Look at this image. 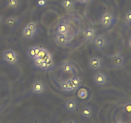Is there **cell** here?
<instances>
[{
    "label": "cell",
    "mask_w": 131,
    "mask_h": 123,
    "mask_svg": "<svg viewBox=\"0 0 131 123\" xmlns=\"http://www.w3.org/2000/svg\"><path fill=\"white\" fill-rule=\"evenodd\" d=\"M3 58L6 64L11 65H17L19 61V55L12 49H6L2 54Z\"/></svg>",
    "instance_id": "cell-1"
},
{
    "label": "cell",
    "mask_w": 131,
    "mask_h": 123,
    "mask_svg": "<svg viewBox=\"0 0 131 123\" xmlns=\"http://www.w3.org/2000/svg\"><path fill=\"white\" fill-rule=\"evenodd\" d=\"M115 21V17L113 14L110 12H105L101 16L100 19V24L104 29L110 28Z\"/></svg>",
    "instance_id": "cell-2"
},
{
    "label": "cell",
    "mask_w": 131,
    "mask_h": 123,
    "mask_svg": "<svg viewBox=\"0 0 131 123\" xmlns=\"http://www.w3.org/2000/svg\"><path fill=\"white\" fill-rule=\"evenodd\" d=\"M93 46L98 51H103L107 45V40L102 35H99L93 40Z\"/></svg>",
    "instance_id": "cell-3"
},
{
    "label": "cell",
    "mask_w": 131,
    "mask_h": 123,
    "mask_svg": "<svg viewBox=\"0 0 131 123\" xmlns=\"http://www.w3.org/2000/svg\"><path fill=\"white\" fill-rule=\"evenodd\" d=\"M88 66L92 70L95 71V70H100L103 67V61L101 58L98 56H92L88 60Z\"/></svg>",
    "instance_id": "cell-4"
},
{
    "label": "cell",
    "mask_w": 131,
    "mask_h": 123,
    "mask_svg": "<svg viewBox=\"0 0 131 123\" xmlns=\"http://www.w3.org/2000/svg\"><path fill=\"white\" fill-rule=\"evenodd\" d=\"M46 91V85L41 80L35 81L31 87V92L35 95L40 96L44 94Z\"/></svg>",
    "instance_id": "cell-5"
},
{
    "label": "cell",
    "mask_w": 131,
    "mask_h": 123,
    "mask_svg": "<svg viewBox=\"0 0 131 123\" xmlns=\"http://www.w3.org/2000/svg\"><path fill=\"white\" fill-rule=\"evenodd\" d=\"M93 81L96 85L99 87H102L108 83L109 79L105 73L102 72H98L93 76Z\"/></svg>",
    "instance_id": "cell-6"
},
{
    "label": "cell",
    "mask_w": 131,
    "mask_h": 123,
    "mask_svg": "<svg viewBox=\"0 0 131 123\" xmlns=\"http://www.w3.org/2000/svg\"><path fill=\"white\" fill-rule=\"evenodd\" d=\"M111 64L116 69L124 67L125 64V60L121 53H118L111 56Z\"/></svg>",
    "instance_id": "cell-7"
},
{
    "label": "cell",
    "mask_w": 131,
    "mask_h": 123,
    "mask_svg": "<svg viewBox=\"0 0 131 123\" xmlns=\"http://www.w3.org/2000/svg\"><path fill=\"white\" fill-rule=\"evenodd\" d=\"M5 25L12 30H16L20 24V20L15 17H8L4 20Z\"/></svg>",
    "instance_id": "cell-8"
},
{
    "label": "cell",
    "mask_w": 131,
    "mask_h": 123,
    "mask_svg": "<svg viewBox=\"0 0 131 123\" xmlns=\"http://www.w3.org/2000/svg\"><path fill=\"white\" fill-rule=\"evenodd\" d=\"M60 85L61 89L63 92H66V93L74 92V91L78 89L76 88V87L73 84L72 82L70 81V79H64V80L60 81Z\"/></svg>",
    "instance_id": "cell-9"
},
{
    "label": "cell",
    "mask_w": 131,
    "mask_h": 123,
    "mask_svg": "<svg viewBox=\"0 0 131 123\" xmlns=\"http://www.w3.org/2000/svg\"><path fill=\"white\" fill-rule=\"evenodd\" d=\"M70 38L69 37L57 33L55 37V43L58 47L61 48H65L69 46L70 43Z\"/></svg>",
    "instance_id": "cell-10"
},
{
    "label": "cell",
    "mask_w": 131,
    "mask_h": 123,
    "mask_svg": "<svg viewBox=\"0 0 131 123\" xmlns=\"http://www.w3.org/2000/svg\"><path fill=\"white\" fill-rule=\"evenodd\" d=\"M61 70L65 74H78V70L75 65L70 61H65L61 65Z\"/></svg>",
    "instance_id": "cell-11"
},
{
    "label": "cell",
    "mask_w": 131,
    "mask_h": 123,
    "mask_svg": "<svg viewBox=\"0 0 131 123\" xmlns=\"http://www.w3.org/2000/svg\"><path fill=\"white\" fill-rule=\"evenodd\" d=\"M96 29L90 27V28H86L83 31V37H84V40L86 42H90L93 41L95 37H96Z\"/></svg>",
    "instance_id": "cell-12"
},
{
    "label": "cell",
    "mask_w": 131,
    "mask_h": 123,
    "mask_svg": "<svg viewBox=\"0 0 131 123\" xmlns=\"http://www.w3.org/2000/svg\"><path fill=\"white\" fill-rule=\"evenodd\" d=\"M64 108L65 110L70 112L75 111L78 108V102L74 99H69L64 103Z\"/></svg>",
    "instance_id": "cell-13"
},
{
    "label": "cell",
    "mask_w": 131,
    "mask_h": 123,
    "mask_svg": "<svg viewBox=\"0 0 131 123\" xmlns=\"http://www.w3.org/2000/svg\"><path fill=\"white\" fill-rule=\"evenodd\" d=\"M37 32L38 31L33 30V29H30V28H28L26 26H25L23 32H22V36H23V38L26 40L33 39L37 35Z\"/></svg>",
    "instance_id": "cell-14"
},
{
    "label": "cell",
    "mask_w": 131,
    "mask_h": 123,
    "mask_svg": "<svg viewBox=\"0 0 131 123\" xmlns=\"http://www.w3.org/2000/svg\"><path fill=\"white\" fill-rule=\"evenodd\" d=\"M56 31H57V33L59 34L67 36L69 37V33H70V31H69V27L68 26V24H67L65 22H61L60 24L58 25L57 28H56Z\"/></svg>",
    "instance_id": "cell-15"
},
{
    "label": "cell",
    "mask_w": 131,
    "mask_h": 123,
    "mask_svg": "<svg viewBox=\"0 0 131 123\" xmlns=\"http://www.w3.org/2000/svg\"><path fill=\"white\" fill-rule=\"evenodd\" d=\"M41 46H33L29 47L28 50H27V56L31 59H34L36 58L38 55V53H39L40 50Z\"/></svg>",
    "instance_id": "cell-16"
},
{
    "label": "cell",
    "mask_w": 131,
    "mask_h": 123,
    "mask_svg": "<svg viewBox=\"0 0 131 123\" xmlns=\"http://www.w3.org/2000/svg\"><path fill=\"white\" fill-rule=\"evenodd\" d=\"M92 114H93V110L92 107L88 106H85L82 108L80 111V115L84 119H90L92 118Z\"/></svg>",
    "instance_id": "cell-17"
},
{
    "label": "cell",
    "mask_w": 131,
    "mask_h": 123,
    "mask_svg": "<svg viewBox=\"0 0 131 123\" xmlns=\"http://www.w3.org/2000/svg\"><path fill=\"white\" fill-rule=\"evenodd\" d=\"M43 60L46 63V65H47V70L53 69L54 66V61L53 56H52V54L51 53Z\"/></svg>",
    "instance_id": "cell-18"
},
{
    "label": "cell",
    "mask_w": 131,
    "mask_h": 123,
    "mask_svg": "<svg viewBox=\"0 0 131 123\" xmlns=\"http://www.w3.org/2000/svg\"><path fill=\"white\" fill-rule=\"evenodd\" d=\"M75 2V0H63L61 2V6L65 10L71 11L74 8Z\"/></svg>",
    "instance_id": "cell-19"
},
{
    "label": "cell",
    "mask_w": 131,
    "mask_h": 123,
    "mask_svg": "<svg viewBox=\"0 0 131 123\" xmlns=\"http://www.w3.org/2000/svg\"><path fill=\"white\" fill-rule=\"evenodd\" d=\"M20 5V0H6V6L8 8L17 9Z\"/></svg>",
    "instance_id": "cell-20"
},
{
    "label": "cell",
    "mask_w": 131,
    "mask_h": 123,
    "mask_svg": "<svg viewBox=\"0 0 131 123\" xmlns=\"http://www.w3.org/2000/svg\"><path fill=\"white\" fill-rule=\"evenodd\" d=\"M69 79L72 82L73 84L77 88H79L81 86L83 80H82V78L80 76H77L75 74V75L73 76H72Z\"/></svg>",
    "instance_id": "cell-21"
},
{
    "label": "cell",
    "mask_w": 131,
    "mask_h": 123,
    "mask_svg": "<svg viewBox=\"0 0 131 123\" xmlns=\"http://www.w3.org/2000/svg\"><path fill=\"white\" fill-rule=\"evenodd\" d=\"M50 53L51 52H50V51H49L47 49L45 48V47H41L39 53H38V55H37V57H38V58H40L43 60V59H44L45 58H46V56H47V55Z\"/></svg>",
    "instance_id": "cell-22"
},
{
    "label": "cell",
    "mask_w": 131,
    "mask_h": 123,
    "mask_svg": "<svg viewBox=\"0 0 131 123\" xmlns=\"http://www.w3.org/2000/svg\"><path fill=\"white\" fill-rule=\"evenodd\" d=\"M42 62H43V60L38 57H36L34 59H33V65H34L35 67L37 68V69H40Z\"/></svg>",
    "instance_id": "cell-23"
},
{
    "label": "cell",
    "mask_w": 131,
    "mask_h": 123,
    "mask_svg": "<svg viewBox=\"0 0 131 123\" xmlns=\"http://www.w3.org/2000/svg\"><path fill=\"white\" fill-rule=\"evenodd\" d=\"M124 113L127 115L131 116V102H127L123 108Z\"/></svg>",
    "instance_id": "cell-24"
},
{
    "label": "cell",
    "mask_w": 131,
    "mask_h": 123,
    "mask_svg": "<svg viewBox=\"0 0 131 123\" xmlns=\"http://www.w3.org/2000/svg\"><path fill=\"white\" fill-rule=\"evenodd\" d=\"M78 97H80L81 99H85L86 97L88 96V92H87L86 90L84 88H81L79 90L78 94Z\"/></svg>",
    "instance_id": "cell-25"
},
{
    "label": "cell",
    "mask_w": 131,
    "mask_h": 123,
    "mask_svg": "<svg viewBox=\"0 0 131 123\" xmlns=\"http://www.w3.org/2000/svg\"><path fill=\"white\" fill-rule=\"evenodd\" d=\"M124 22L127 25L131 24V10H129L124 16Z\"/></svg>",
    "instance_id": "cell-26"
},
{
    "label": "cell",
    "mask_w": 131,
    "mask_h": 123,
    "mask_svg": "<svg viewBox=\"0 0 131 123\" xmlns=\"http://www.w3.org/2000/svg\"><path fill=\"white\" fill-rule=\"evenodd\" d=\"M26 26L28 28H30V29H33V30L38 31V24L35 21H30L26 24Z\"/></svg>",
    "instance_id": "cell-27"
},
{
    "label": "cell",
    "mask_w": 131,
    "mask_h": 123,
    "mask_svg": "<svg viewBox=\"0 0 131 123\" xmlns=\"http://www.w3.org/2000/svg\"><path fill=\"white\" fill-rule=\"evenodd\" d=\"M92 1V0H83V2L82 4L83 5H85V4H88L90 3H91Z\"/></svg>",
    "instance_id": "cell-28"
},
{
    "label": "cell",
    "mask_w": 131,
    "mask_h": 123,
    "mask_svg": "<svg viewBox=\"0 0 131 123\" xmlns=\"http://www.w3.org/2000/svg\"><path fill=\"white\" fill-rule=\"evenodd\" d=\"M65 123H77L75 120H74V119H69V120H67L65 122Z\"/></svg>",
    "instance_id": "cell-29"
},
{
    "label": "cell",
    "mask_w": 131,
    "mask_h": 123,
    "mask_svg": "<svg viewBox=\"0 0 131 123\" xmlns=\"http://www.w3.org/2000/svg\"><path fill=\"white\" fill-rule=\"evenodd\" d=\"M129 47L131 48V37L129 38Z\"/></svg>",
    "instance_id": "cell-30"
},
{
    "label": "cell",
    "mask_w": 131,
    "mask_h": 123,
    "mask_svg": "<svg viewBox=\"0 0 131 123\" xmlns=\"http://www.w3.org/2000/svg\"><path fill=\"white\" fill-rule=\"evenodd\" d=\"M75 2H78L80 4H82V2H83V0H75Z\"/></svg>",
    "instance_id": "cell-31"
},
{
    "label": "cell",
    "mask_w": 131,
    "mask_h": 123,
    "mask_svg": "<svg viewBox=\"0 0 131 123\" xmlns=\"http://www.w3.org/2000/svg\"><path fill=\"white\" fill-rule=\"evenodd\" d=\"M115 123H126V122L122 121V120H117V121L115 122Z\"/></svg>",
    "instance_id": "cell-32"
},
{
    "label": "cell",
    "mask_w": 131,
    "mask_h": 123,
    "mask_svg": "<svg viewBox=\"0 0 131 123\" xmlns=\"http://www.w3.org/2000/svg\"><path fill=\"white\" fill-rule=\"evenodd\" d=\"M1 23H2V18H1V15H0V24H1Z\"/></svg>",
    "instance_id": "cell-33"
}]
</instances>
